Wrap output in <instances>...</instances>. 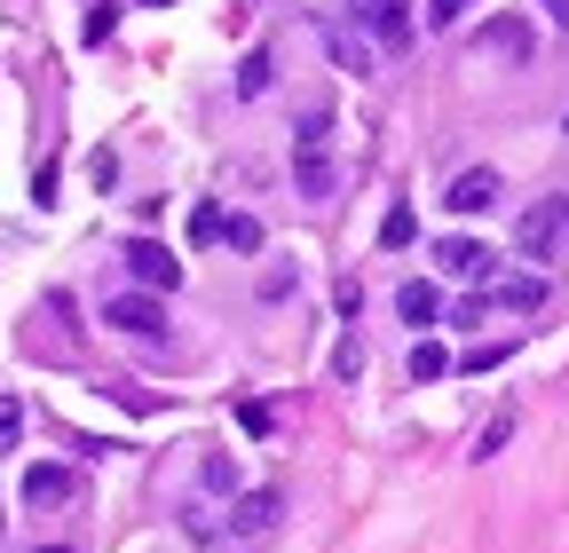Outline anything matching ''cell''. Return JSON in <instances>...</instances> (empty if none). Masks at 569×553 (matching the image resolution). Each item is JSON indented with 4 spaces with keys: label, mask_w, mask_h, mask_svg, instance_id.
Wrapping results in <instances>:
<instances>
[{
    "label": "cell",
    "mask_w": 569,
    "mask_h": 553,
    "mask_svg": "<svg viewBox=\"0 0 569 553\" xmlns=\"http://www.w3.org/2000/svg\"><path fill=\"white\" fill-rule=\"evenodd\" d=\"M293 182H301V198H332V103H309V111H301Z\"/></svg>",
    "instance_id": "6da1fadb"
},
{
    "label": "cell",
    "mask_w": 569,
    "mask_h": 553,
    "mask_svg": "<svg viewBox=\"0 0 569 553\" xmlns=\"http://www.w3.org/2000/svg\"><path fill=\"white\" fill-rule=\"evenodd\" d=\"M325 48H332V63H340V72H356V80H365V72H372V48H365V40H356V32H340V24H325Z\"/></svg>",
    "instance_id": "7c38bea8"
},
{
    "label": "cell",
    "mask_w": 569,
    "mask_h": 553,
    "mask_svg": "<svg viewBox=\"0 0 569 553\" xmlns=\"http://www.w3.org/2000/svg\"><path fill=\"white\" fill-rule=\"evenodd\" d=\"M436 269L459 276V285H490V276H498V253H490L482 238H443V245H436Z\"/></svg>",
    "instance_id": "277c9868"
},
{
    "label": "cell",
    "mask_w": 569,
    "mask_h": 553,
    "mask_svg": "<svg viewBox=\"0 0 569 553\" xmlns=\"http://www.w3.org/2000/svg\"><path fill=\"white\" fill-rule=\"evenodd\" d=\"M443 205H451V214H490V205H498V174H490V167H467V174L443 190Z\"/></svg>",
    "instance_id": "9c48e42d"
},
{
    "label": "cell",
    "mask_w": 569,
    "mask_h": 553,
    "mask_svg": "<svg viewBox=\"0 0 569 553\" xmlns=\"http://www.w3.org/2000/svg\"><path fill=\"white\" fill-rule=\"evenodd\" d=\"M32 553H71V545H32Z\"/></svg>",
    "instance_id": "d4e9b609"
},
{
    "label": "cell",
    "mask_w": 569,
    "mask_h": 553,
    "mask_svg": "<svg viewBox=\"0 0 569 553\" xmlns=\"http://www.w3.org/2000/svg\"><path fill=\"white\" fill-rule=\"evenodd\" d=\"M103 324H119V332H134V340H151V332H167V309H159L151 293H111V301H103Z\"/></svg>",
    "instance_id": "8992f818"
},
{
    "label": "cell",
    "mask_w": 569,
    "mask_h": 553,
    "mask_svg": "<svg viewBox=\"0 0 569 553\" xmlns=\"http://www.w3.org/2000/svg\"><path fill=\"white\" fill-rule=\"evenodd\" d=\"M515 253L522 261H561L569 253V198H546V205H530V214L515 222Z\"/></svg>",
    "instance_id": "7a4b0ae2"
},
{
    "label": "cell",
    "mask_w": 569,
    "mask_h": 553,
    "mask_svg": "<svg viewBox=\"0 0 569 553\" xmlns=\"http://www.w3.org/2000/svg\"><path fill=\"white\" fill-rule=\"evenodd\" d=\"M459 17H467V0H436V9H427V24H436V32H451Z\"/></svg>",
    "instance_id": "cb8c5ba5"
},
{
    "label": "cell",
    "mask_w": 569,
    "mask_h": 553,
    "mask_svg": "<svg viewBox=\"0 0 569 553\" xmlns=\"http://www.w3.org/2000/svg\"><path fill=\"white\" fill-rule=\"evenodd\" d=\"M553 17H561V24H569V0H561V9H553Z\"/></svg>",
    "instance_id": "484cf974"
},
{
    "label": "cell",
    "mask_w": 569,
    "mask_h": 553,
    "mask_svg": "<svg viewBox=\"0 0 569 553\" xmlns=\"http://www.w3.org/2000/svg\"><path fill=\"white\" fill-rule=\"evenodd\" d=\"M561 134H569V119H561Z\"/></svg>",
    "instance_id": "f1b7e54d"
},
{
    "label": "cell",
    "mask_w": 569,
    "mask_h": 553,
    "mask_svg": "<svg viewBox=\"0 0 569 553\" xmlns=\"http://www.w3.org/2000/svg\"><path fill=\"white\" fill-rule=\"evenodd\" d=\"M451 372V349L443 340H411V380H443Z\"/></svg>",
    "instance_id": "5bb4252c"
},
{
    "label": "cell",
    "mask_w": 569,
    "mask_h": 553,
    "mask_svg": "<svg viewBox=\"0 0 569 553\" xmlns=\"http://www.w3.org/2000/svg\"><path fill=\"white\" fill-rule=\"evenodd\" d=\"M269 72H277V63H269V48H253V56L238 63V95H269Z\"/></svg>",
    "instance_id": "2e32d148"
},
{
    "label": "cell",
    "mask_w": 569,
    "mask_h": 553,
    "mask_svg": "<svg viewBox=\"0 0 569 553\" xmlns=\"http://www.w3.org/2000/svg\"><path fill=\"white\" fill-rule=\"evenodd\" d=\"M206 491H238V466L230 459H206Z\"/></svg>",
    "instance_id": "603a6c76"
},
{
    "label": "cell",
    "mask_w": 569,
    "mask_h": 553,
    "mask_svg": "<svg viewBox=\"0 0 569 553\" xmlns=\"http://www.w3.org/2000/svg\"><path fill=\"white\" fill-rule=\"evenodd\" d=\"M222 205H198V214H190V245H222Z\"/></svg>",
    "instance_id": "ac0fdd59"
},
{
    "label": "cell",
    "mask_w": 569,
    "mask_h": 553,
    "mask_svg": "<svg viewBox=\"0 0 569 553\" xmlns=\"http://www.w3.org/2000/svg\"><path fill=\"white\" fill-rule=\"evenodd\" d=\"M538 9H561V0H538Z\"/></svg>",
    "instance_id": "83f0119b"
},
{
    "label": "cell",
    "mask_w": 569,
    "mask_h": 553,
    "mask_svg": "<svg viewBox=\"0 0 569 553\" xmlns=\"http://www.w3.org/2000/svg\"><path fill=\"white\" fill-rule=\"evenodd\" d=\"M222 238H230L238 253H261V222H253V214H230V222H222Z\"/></svg>",
    "instance_id": "ffe728a7"
},
{
    "label": "cell",
    "mask_w": 569,
    "mask_h": 553,
    "mask_svg": "<svg viewBox=\"0 0 569 553\" xmlns=\"http://www.w3.org/2000/svg\"><path fill=\"white\" fill-rule=\"evenodd\" d=\"M498 309H546V276H498V285H482Z\"/></svg>",
    "instance_id": "8fae6325"
},
{
    "label": "cell",
    "mask_w": 569,
    "mask_h": 553,
    "mask_svg": "<svg viewBox=\"0 0 569 553\" xmlns=\"http://www.w3.org/2000/svg\"><path fill=\"white\" fill-rule=\"evenodd\" d=\"M142 9H167V0H142Z\"/></svg>",
    "instance_id": "4316f807"
},
{
    "label": "cell",
    "mask_w": 569,
    "mask_h": 553,
    "mask_svg": "<svg viewBox=\"0 0 569 553\" xmlns=\"http://www.w3.org/2000/svg\"><path fill=\"white\" fill-rule=\"evenodd\" d=\"M396 309H403V324H436V309H443V293L427 285V276H411V285L396 293Z\"/></svg>",
    "instance_id": "4fadbf2b"
},
{
    "label": "cell",
    "mask_w": 569,
    "mask_h": 553,
    "mask_svg": "<svg viewBox=\"0 0 569 553\" xmlns=\"http://www.w3.org/2000/svg\"><path fill=\"white\" fill-rule=\"evenodd\" d=\"M0 522H9V514H0Z\"/></svg>",
    "instance_id": "f546056e"
},
{
    "label": "cell",
    "mask_w": 569,
    "mask_h": 553,
    "mask_svg": "<svg viewBox=\"0 0 569 553\" xmlns=\"http://www.w3.org/2000/svg\"><path fill=\"white\" fill-rule=\"evenodd\" d=\"M419 238V214H411V205H388V214H380V245L396 253V245H411Z\"/></svg>",
    "instance_id": "9a60e30c"
},
{
    "label": "cell",
    "mask_w": 569,
    "mask_h": 553,
    "mask_svg": "<svg viewBox=\"0 0 569 553\" xmlns=\"http://www.w3.org/2000/svg\"><path fill=\"white\" fill-rule=\"evenodd\" d=\"M507 435H515V411H490V428L475 435V459H498V451H507Z\"/></svg>",
    "instance_id": "e0dca14e"
},
{
    "label": "cell",
    "mask_w": 569,
    "mask_h": 553,
    "mask_svg": "<svg viewBox=\"0 0 569 553\" xmlns=\"http://www.w3.org/2000/svg\"><path fill=\"white\" fill-rule=\"evenodd\" d=\"M348 17L365 24L388 56H396V48H411V0H348Z\"/></svg>",
    "instance_id": "3957f363"
},
{
    "label": "cell",
    "mask_w": 569,
    "mask_h": 553,
    "mask_svg": "<svg viewBox=\"0 0 569 553\" xmlns=\"http://www.w3.org/2000/svg\"><path fill=\"white\" fill-rule=\"evenodd\" d=\"M482 48L522 63V56H530V24H522V17H490V24H482Z\"/></svg>",
    "instance_id": "30bf717a"
},
{
    "label": "cell",
    "mask_w": 569,
    "mask_h": 553,
    "mask_svg": "<svg viewBox=\"0 0 569 553\" xmlns=\"http://www.w3.org/2000/svg\"><path fill=\"white\" fill-rule=\"evenodd\" d=\"M71 491H80V474H71V466H56V459L24 466V506H63Z\"/></svg>",
    "instance_id": "52a82bcc"
},
{
    "label": "cell",
    "mask_w": 569,
    "mask_h": 553,
    "mask_svg": "<svg viewBox=\"0 0 569 553\" xmlns=\"http://www.w3.org/2000/svg\"><path fill=\"white\" fill-rule=\"evenodd\" d=\"M277 514H284V499H277V491H246V499L230 506V537H269V530H277Z\"/></svg>",
    "instance_id": "ba28073f"
},
{
    "label": "cell",
    "mask_w": 569,
    "mask_h": 553,
    "mask_svg": "<svg viewBox=\"0 0 569 553\" xmlns=\"http://www.w3.org/2000/svg\"><path fill=\"white\" fill-rule=\"evenodd\" d=\"M17 435H24V403L0 395V451H17Z\"/></svg>",
    "instance_id": "44dd1931"
},
{
    "label": "cell",
    "mask_w": 569,
    "mask_h": 553,
    "mask_svg": "<svg viewBox=\"0 0 569 553\" xmlns=\"http://www.w3.org/2000/svg\"><path fill=\"white\" fill-rule=\"evenodd\" d=\"M127 269H134V285H151V293H174L182 285V261L159 238H127Z\"/></svg>",
    "instance_id": "5b68a950"
},
{
    "label": "cell",
    "mask_w": 569,
    "mask_h": 553,
    "mask_svg": "<svg viewBox=\"0 0 569 553\" xmlns=\"http://www.w3.org/2000/svg\"><path fill=\"white\" fill-rule=\"evenodd\" d=\"M111 32H119V9H111V0H96V9H88V40H96V48H103V40H111Z\"/></svg>",
    "instance_id": "7402d4cb"
},
{
    "label": "cell",
    "mask_w": 569,
    "mask_h": 553,
    "mask_svg": "<svg viewBox=\"0 0 569 553\" xmlns=\"http://www.w3.org/2000/svg\"><path fill=\"white\" fill-rule=\"evenodd\" d=\"M332 372H340L348 388H356V380H365V340H356V332H348V340H340V349H332Z\"/></svg>",
    "instance_id": "d6986e66"
}]
</instances>
